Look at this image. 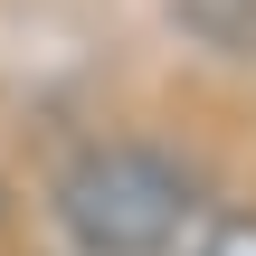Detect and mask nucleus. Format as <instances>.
I'll return each mask as SVG.
<instances>
[{
	"label": "nucleus",
	"mask_w": 256,
	"mask_h": 256,
	"mask_svg": "<svg viewBox=\"0 0 256 256\" xmlns=\"http://www.w3.org/2000/svg\"><path fill=\"white\" fill-rule=\"evenodd\" d=\"M190 256H256V209H228V218H209Z\"/></svg>",
	"instance_id": "7ed1b4c3"
},
{
	"label": "nucleus",
	"mask_w": 256,
	"mask_h": 256,
	"mask_svg": "<svg viewBox=\"0 0 256 256\" xmlns=\"http://www.w3.org/2000/svg\"><path fill=\"white\" fill-rule=\"evenodd\" d=\"M180 38H200L209 57H247L256 48V0H171Z\"/></svg>",
	"instance_id": "f03ea898"
},
{
	"label": "nucleus",
	"mask_w": 256,
	"mask_h": 256,
	"mask_svg": "<svg viewBox=\"0 0 256 256\" xmlns=\"http://www.w3.org/2000/svg\"><path fill=\"white\" fill-rule=\"evenodd\" d=\"M57 228L76 256H171L200 218V171L162 142H133V133H95L57 162V190H48Z\"/></svg>",
	"instance_id": "f257e3e1"
}]
</instances>
